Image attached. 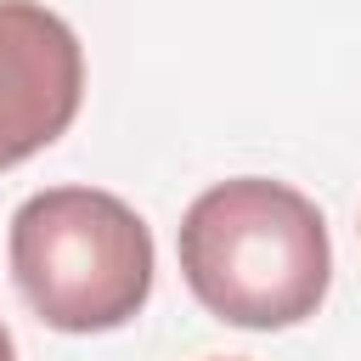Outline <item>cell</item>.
I'll return each mask as SVG.
<instances>
[{
    "mask_svg": "<svg viewBox=\"0 0 361 361\" xmlns=\"http://www.w3.org/2000/svg\"><path fill=\"white\" fill-rule=\"evenodd\" d=\"M192 299L231 327H293L316 316L333 282V243L322 209L265 175H237L192 197L175 231Z\"/></svg>",
    "mask_w": 361,
    "mask_h": 361,
    "instance_id": "cell-1",
    "label": "cell"
},
{
    "mask_svg": "<svg viewBox=\"0 0 361 361\" xmlns=\"http://www.w3.org/2000/svg\"><path fill=\"white\" fill-rule=\"evenodd\" d=\"M11 276L56 333L124 327L152 293V231L102 186H45L11 214Z\"/></svg>",
    "mask_w": 361,
    "mask_h": 361,
    "instance_id": "cell-2",
    "label": "cell"
},
{
    "mask_svg": "<svg viewBox=\"0 0 361 361\" xmlns=\"http://www.w3.org/2000/svg\"><path fill=\"white\" fill-rule=\"evenodd\" d=\"M85 96L79 34L39 0H0V169L51 147Z\"/></svg>",
    "mask_w": 361,
    "mask_h": 361,
    "instance_id": "cell-3",
    "label": "cell"
},
{
    "mask_svg": "<svg viewBox=\"0 0 361 361\" xmlns=\"http://www.w3.org/2000/svg\"><path fill=\"white\" fill-rule=\"evenodd\" d=\"M0 361H17V355H11V333H6V322H0Z\"/></svg>",
    "mask_w": 361,
    "mask_h": 361,
    "instance_id": "cell-4",
    "label": "cell"
}]
</instances>
